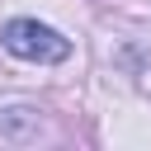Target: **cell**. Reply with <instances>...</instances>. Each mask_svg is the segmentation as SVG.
Segmentation results:
<instances>
[{
  "label": "cell",
  "instance_id": "6da1fadb",
  "mask_svg": "<svg viewBox=\"0 0 151 151\" xmlns=\"http://www.w3.org/2000/svg\"><path fill=\"white\" fill-rule=\"evenodd\" d=\"M5 47H9L14 57H24V61H66V57H71V42H66L61 33H52L47 24H38V19H14V24H5Z\"/></svg>",
  "mask_w": 151,
  "mask_h": 151
}]
</instances>
